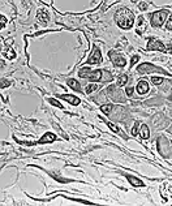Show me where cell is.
I'll list each match as a JSON object with an SVG mask.
<instances>
[{
	"instance_id": "obj_5",
	"label": "cell",
	"mask_w": 172,
	"mask_h": 206,
	"mask_svg": "<svg viewBox=\"0 0 172 206\" xmlns=\"http://www.w3.org/2000/svg\"><path fill=\"white\" fill-rule=\"evenodd\" d=\"M137 71L140 73H149L151 71H159V69H158L157 67H154V65H151V64H149V63H143V64L140 65Z\"/></svg>"
},
{
	"instance_id": "obj_21",
	"label": "cell",
	"mask_w": 172,
	"mask_h": 206,
	"mask_svg": "<svg viewBox=\"0 0 172 206\" xmlns=\"http://www.w3.org/2000/svg\"><path fill=\"white\" fill-rule=\"evenodd\" d=\"M151 82H154L155 85H160L162 82H163V80H162L160 77H153V78H151Z\"/></svg>"
},
{
	"instance_id": "obj_2",
	"label": "cell",
	"mask_w": 172,
	"mask_h": 206,
	"mask_svg": "<svg viewBox=\"0 0 172 206\" xmlns=\"http://www.w3.org/2000/svg\"><path fill=\"white\" fill-rule=\"evenodd\" d=\"M167 15L168 12L167 11H157L151 15V24L154 26H162L164 24V21L167 19Z\"/></svg>"
},
{
	"instance_id": "obj_19",
	"label": "cell",
	"mask_w": 172,
	"mask_h": 206,
	"mask_svg": "<svg viewBox=\"0 0 172 206\" xmlns=\"http://www.w3.org/2000/svg\"><path fill=\"white\" fill-rule=\"evenodd\" d=\"M140 125H141V124H140V123L137 121V123H136V124H134V127H133V128H132V130H130V133H132V134H133V136H137V129L140 128Z\"/></svg>"
},
{
	"instance_id": "obj_14",
	"label": "cell",
	"mask_w": 172,
	"mask_h": 206,
	"mask_svg": "<svg viewBox=\"0 0 172 206\" xmlns=\"http://www.w3.org/2000/svg\"><path fill=\"white\" fill-rule=\"evenodd\" d=\"M93 71L90 68H82V69H80V72H78V74H80V77H82V78H86V77H89L90 76V73H91Z\"/></svg>"
},
{
	"instance_id": "obj_22",
	"label": "cell",
	"mask_w": 172,
	"mask_h": 206,
	"mask_svg": "<svg viewBox=\"0 0 172 206\" xmlns=\"http://www.w3.org/2000/svg\"><path fill=\"white\" fill-rule=\"evenodd\" d=\"M167 29H168V30H172V16L170 17V19H168V21H167Z\"/></svg>"
},
{
	"instance_id": "obj_3",
	"label": "cell",
	"mask_w": 172,
	"mask_h": 206,
	"mask_svg": "<svg viewBox=\"0 0 172 206\" xmlns=\"http://www.w3.org/2000/svg\"><path fill=\"white\" fill-rule=\"evenodd\" d=\"M147 50H151V51H166V46L163 45L162 42L159 41H155V39H149V43H147Z\"/></svg>"
},
{
	"instance_id": "obj_16",
	"label": "cell",
	"mask_w": 172,
	"mask_h": 206,
	"mask_svg": "<svg viewBox=\"0 0 172 206\" xmlns=\"http://www.w3.org/2000/svg\"><path fill=\"white\" fill-rule=\"evenodd\" d=\"M111 110H112V104H103V106H100V111L104 113H110Z\"/></svg>"
},
{
	"instance_id": "obj_26",
	"label": "cell",
	"mask_w": 172,
	"mask_h": 206,
	"mask_svg": "<svg viewBox=\"0 0 172 206\" xmlns=\"http://www.w3.org/2000/svg\"><path fill=\"white\" fill-rule=\"evenodd\" d=\"M108 127H110V128H111V129L113 130V132H117V128H116V127H115L113 124H111V123H108Z\"/></svg>"
},
{
	"instance_id": "obj_18",
	"label": "cell",
	"mask_w": 172,
	"mask_h": 206,
	"mask_svg": "<svg viewBox=\"0 0 172 206\" xmlns=\"http://www.w3.org/2000/svg\"><path fill=\"white\" fill-rule=\"evenodd\" d=\"M96 89H98V85H96V84L87 85V86H86V93H87V94H89V93H93V91L96 90Z\"/></svg>"
},
{
	"instance_id": "obj_24",
	"label": "cell",
	"mask_w": 172,
	"mask_h": 206,
	"mask_svg": "<svg viewBox=\"0 0 172 206\" xmlns=\"http://www.w3.org/2000/svg\"><path fill=\"white\" fill-rule=\"evenodd\" d=\"M138 5H140V9H146V8H147V3H140Z\"/></svg>"
},
{
	"instance_id": "obj_1",
	"label": "cell",
	"mask_w": 172,
	"mask_h": 206,
	"mask_svg": "<svg viewBox=\"0 0 172 206\" xmlns=\"http://www.w3.org/2000/svg\"><path fill=\"white\" fill-rule=\"evenodd\" d=\"M115 21L121 29H130L134 24V15L128 8H120L115 13Z\"/></svg>"
},
{
	"instance_id": "obj_7",
	"label": "cell",
	"mask_w": 172,
	"mask_h": 206,
	"mask_svg": "<svg viewBox=\"0 0 172 206\" xmlns=\"http://www.w3.org/2000/svg\"><path fill=\"white\" fill-rule=\"evenodd\" d=\"M56 140V136L54 134V133H46V134H43V137L39 140V144H48V142H54Z\"/></svg>"
},
{
	"instance_id": "obj_17",
	"label": "cell",
	"mask_w": 172,
	"mask_h": 206,
	"mask_svg": "<svg viewBox=\"0 0 172 206\" xmlns=\"http://www.w3.org/2000/svg\"><path fill=\"white\" fill-rule=\"evenodd\" d=\"M126 81H128V76H121V77H119V81H117V85L119 86H123V85H125L126 84Z\"/></svg>"
},
{
	"instance_id": "obj_11",
	"label": "cell",
	"mask_w": 172,
	"mask_h": 206,
	"mask_svg": "<svg viewBox=\"0 0 172 206\" xmlns=\"http://www.w3.org/2000/svg\"><path fill=\"white\" fill-rule=\"evenodd\" d=\"M37 19L41 21L42 24H46L47 21H48V15L45 12V11H39L38 12V15H37Z\"/></svg>"
},
{
	"instance_id": "obj_9",
	"label": "cell",
	"mask_w": 172,
	"mask_h": 206,
	"mask_svg": "<svg viewBox=\"0 0 172 206\" xmlns=\"http://www.w3.org/2000/svg\"><path fill=\"white\" fill-rule=\"evenodd\" d=\"M126 179H128V181H129L133 187H143V183L141 181L140 179H137V177H134V176H126Z\"/></svg>"
},
{
	"instance_id": "obj_6",
	"label": "cell",
	"mask_w": 172,
	"mask_h": 206,
	"mask_svg": "<svg viewBox=\"0 0 172 206\" xmlns=\"http://www.w3.org/2000/svg\"><path fill=\"white\" fill-rule=\"evenodd\" d=\"M137 91L140 93V95L146 94L147 91H149V84H147V81L141 80V81L138 82V84H137Z\"/></svg>"
},
{
	"instance_id": "obj_4",
	"label": "cell",
	"mask_w": 172,
	"mask_h": 206,
	"mask_svg": "<svg viewBox=\"0 0 172 206\" xmlns=\"http://www.w3.org/2000/svg\"><path fill=\"white\" fill-rule=\"evenodd\" d=\"M102 61V55H100V51L98 49H94L93 51V54L89 56V60H87V63L89 64H98Z\"/></svg>"
},
{
	"instance_id": "obj_27",
	"label": "cell",
	"mask_w": 172,
	"mask_h": 206,
	"mask_svg": "<svg viewBox=\"0 0 172 206\" xmlns=\"http://www.w3.org/2000/svg\"><path fill=\"white\" fill-rule=\"evenodd\" d=\"M7 24V19L4 16H2V28H4V25Z\"/></svg>"
},
{
	"instance_id": "obj_8",
	"label": "cell",
	"mask_w": 172,
	"mask_h": 206,
	"mask_svg": "<svg viewBox=\"0 0 172 206\" xmlns=\"http://www.w3.org/2000/svg\"><path fill=\"white\" fill-rule=\"evenodd\" d=\"M61 98H63L64 100H68L69 103L74 104V106H77V104L80 103V99L76 98V97H73V95H67V94H64V95H61Z\"/></svg>"
},
{
	"instance_id": "obj_12",
	"label": "cell",
	"mask_w": 172,
	"mask_h": 206,
	"mask_svg": "<svg viewBox=\"0 0 172 206\" xmlns=\"http://www.w3.org/2000/svg\"><path fill=\"white\" fill-rule=\"evenodd\" d=\"M100 77H102V71H99V69H98V71H94V72L90 73L89 80H91V81H99Z\"/></svg>"
},
{
	"instance_id": "obj_15",
	"label": "cell",
	"mask_w": 172,
	"mask_h": 206,
	"mask_svg": "<svg viewBox=\"0 0 172 206\" xmlns=\"http://www.w3.org/2000/svg\"><path fill=\"white\" fill-rule=\"evenodd\" d=\"M141 128H142V130H141V132H140V136H141V137H142V138H145V140H146V138H149V134H150V132H149V128H147V125H142V127H141Z\"/></svg>"
},
{
	"instance_id": "obj_20",
	"label": "cell",
	"mask_w": 172,
	"mask_h": 206,
	"mask_svg": "<svg viewBox=\"0 0 172 206\" xmlns=\"http://www.w3.org/2000/svg\"><path fill=\"white\" fill-rule=\"evenodd\" d=\"M48 102H50L51 104H54V106H57V107L63 108V104H61V103H59L56 99H52V98H51V99H48Z\"/></svg>"
},
{
	"instance_id": "obj_28",
	"label": "cell",
	"mask_w": 172,
	"mask_h": 206,
	"mask_svg": "<svg viewBox=\"0 0 172 206\" xmlns=\"http://www.w3.org/2000/svg\"><path fill=\"white\" fill-rule=\"evenodd\" d=\"M166 51H167V52H170V54H172V47H171V46H170V47H167Z\"/></svg>"
},
{
	"instance_id": "obj_23",
	"label": "cell",
	"mask_w": 172,
	"mask_h": 206,
	"mask_svg": "<svg viewBox=\"0 0 172 206\" xmlns=\"http://www.w3.org/2000/svg\"><path fill=\"white\" fill-rule=\"evenodd\" d=\"M125 93H126V95H128V97H132V94H133V87H128Z\"/></svg>"
},
{
	"instance_id": "obj_13",
	"label": "cell",
	"mask_w": 172,
	"mask_h": 206,
	"mask_svg": "<svg viewBox=\"0 0 172 206\" xmlns=\"http://www.w3.org/2000/svg\"><path fill=\"white\" fill-rule=\"evenodd\" d=\"M68 85L72 87L73 90H77V91H80L81 90V86H80V84L76 81V80H73V78H70V80H68Z\"/></svg>"
},
{
	"instance_id": "obj_10",
	"label": "cell",
	"mask_w": 172,
	"mask_h": 206,
	"mask_svg": "<svg viewBox=\"0 0 172 206\" xmlns=\"http://www.w3.org/2000/svg\"><path fill=\"white\" fill-rule=\"evenodd\" d=\"M126 64V60L123 58V56H116V58H113V65L115 67H124Z\"/></svg>"
},
{
	"instance_id": "obj_25",
	"label": "cell",
	"mask_w": 172,
	"mask_h": 206,
	"mask_svg": "<svg viewBox=\"0 0 172 206\" xmlns=\"http://www.w3.org/2000/svg\"><path fill=\"white\" fill-rule=\"evenodd\" d=\"M138 60H140V58H138V56H133V59H132V63H130V65H134V64L137 63Z\"/></svg>"
}]
</instances>
